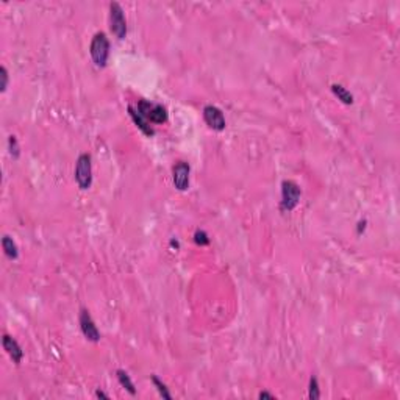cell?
<instances>
[{"label":"cell","instance_id":"5b68a950","mask_svg":"<svg viewBox=\"0 0 400 400\" xmlns=\"http://www.w3.org/2000/svg\"><path fill=\"white\" fill-rule=\"evenodd\" d=\"M300 186L293 180H285L282 183V209L283 211H293L300 202Z\"/></svg>","mask_w":400,"mask_h":400},{"label":"cell","instance_id":"ba28073f","mask_svg":"<svg viewBox=\"0 0 400 400\" xmlns=\"http://www.w3.org/2000/svg\"><path fill=\"white\" fill-rule=\"evenodd\" d=\"M189 174H191V166L186 161H177L172 167V182L178 191H186L189 188Z\"/></svg>","mask_w":400,"mask_h":400},{"label":"cell","instance_id":"7a4b0ae2","mask_svg":"<svg viewBox=\"0 0 400 400\" xmlns=\"http://www.w3.org/2000/svg\"><path fill=\"white\" fill-rule=\"evenodd\" d=\"M75 182L82 191H86V189H89L93 185V163H91V155L89 153H82L77 159Z\"/></svg>","mask_w":400,"mask_h":400},{"label":"cell","instance_id":"ffe728a7","mask_svg":"<svg viewBox=\"0 0 400 400\" xmlns=\"http://www.w3.org/2000/svg\"><path fill=\"white\" fill-rule=\"evenodd\" d=\"M96 397H97V399H105V400H108V399H109V396H108V394H105L103 391H100V389H97V391H96Z\"/></svg>","mask_w":400,"mask_h":400},{"label":"cell","instance_id":"277c9868","mask_svg":"<svg viewBox=\"0 0 400 400\" xmlns=\"http://www.w3.org/2000/svg\"><path fill=\"white\" fill-rule=\"evenodd\" d=\"M109 28H111L113 35L122 41L127 36V19L124 14L122 6L117 2L109 3Z\"/></svg>","mask_w":400,"mask_h":400},{"label":"cell","instance_id":"44dd1931","mask_svg":"<svg viewBox=\"0 0 400 400\" xmlns=\"http://www.w3.org/2000/svg\"><path fill=\"white\" fill-rule=\"evenodd\" d=\"M364 228H366V221H361L358 224V235H361L364 232Z\"/></svg>","mask_w":400,"mask_h":400},{"label":"cell","instance_id":"2e32d148","mask_svg":"<svg viewBox=\"0 0 400 400\" xmlns=\"http://www.w3.org/2000/svg\"><path fill=\"white\" fill-rule=\"evenodd\" d=\"M8 150H9V155H11L14 159H17L19 155H21V147H19V143H17L16 136H9L8 138Z\"/></svg>","mask_w":400,"mask_h":400},{"label":"cell","instance_id":"52a82bcc","mask_svg":"<svg viewBox=\"0 0 400 400\" xmlns=\"http://www.w3.org/2000/svg\"><path fill=\"white\" fill-rule=\"evenodd\" d=\"M80 328H82L83 336L91 343H99L100 341V332L96 325V322L93 321L91 314H89L88 309H82L80 311Z\"/></svg>","mask_w":400,"mask_h":400},{"label":"cell","instance_id":"d6986e66","mask_svg":"<svg viewBox=\"0 0 400 400\" xmlns=\"http://www.w3.org/2000/svg\"><path fill=\"white\" fill-rule=\"evenodd\" d=\"M258 399H261V400H264V399H267V400H275V396L271 394V393H267V391H263V393H259V394H258Z\"/></svg>","mask_w":400,"mask_h":400},{"label":"cell","instance_id":"9c48e42d","mask_svg":"<svg viewBox=\"0 0 400 400\" xmlns=\"http://www.w3.org/2000/svg\"><path fill=\"white\" fill-rule=\"evenodd\" d=\"M2 344H3V349H5V352L8 353V356L13 359V363L19 364V363L22 361L24 352H22L21 346H19V343L16 341V339H14L13 336L3 335V338H2Z\"/></svg>","mask_w":400,"mask_h":400},{"label":"cell","instance_id":"ac0fdd59","mask_svg":"<svg viewBox=\"0 0 400 400\" xmlns=\"http://www.w3.org/2000/svg\"><path fill=\"white\" fill-rule=\"evenodd\" d=\"M0 78H2V83H0V91L5 93V91H6V88H8V80H9V77H8V71H6V67H5V66L0 67Z\"/></svg>","mask_w":400,"mask_h":400},{"label":"cell","instance_id":"3957f363","mask_svg":"<svg viewBox=\"0 0 400 400\" xmlns=\"http://www.w3.org/2000/svg\"><path fill=\"white\" fill-rule=\"evenodd\" d=\"M136 109L150 124H164L167 121V109L159 103H152L149 100H139Z\"/></svg>","mask_w":400,"mask_h":400},{"label":"cell","instance_id":"5bb4252c","mask_svg":"<svg viewBox=\"0 0 400 400\" xmlns=\"http://www.w3.org/2000/svg\"><path fill=\"white\" fill-rule=\"evenodd\" d=\"M152 383L155 385V388H156V391L159 393V396H161L163 399H166V400H172V394L169 393V388L161 382V380H159L156 375H152Z\"/></svg>","mask_w":400,"mask_h":400},{"label":"cell","instance_id":"8fae6325","mask_svg":"<svg viewBox=\"0 0 400 400\" xmlns=\"http://www.w3.org/2000/svg\"><path fill=\"white\" fill-rule=\"evenodd\" d=\"M2 249H3V252L5 255L9 258V259H17L19 258V249L14 243V239L11 236H8L5 235L2 238Z\"/></svg>","mask_w":400,"mask_h":400},{"label":"cell","instance_id":"7c38bea8","mask_svg":"<svg viewBox=\"0 0 400 400\" xmlns=\"http://www.w3.org/2000/svg\"><path fill=\"white\" fill-rule=\"evenodd\" d=\"M332 93L338 97V100H341L344 105H352L353 103V96L350 94V91H347L343 85H338V83L332 85Z\"/></svg>","mask_w":400,"mask_h":400},{"label":"cell","instance_id":"8992f818","mask_svg":"<svg viewBox=\"0 0 400 400\" xmlns=\"http://www.w3.org/2000/svg\"><path fill=\"white\" fill-rule=\"evenodd\" d=\"M203 119H205V122L209 128H213L216 130V132H222V130H225V116L222 113V109L221 108H217L214 105H206L203 108Z\"/></svg>","mask_w":400,"mask_h":400},{"label":"cell","instance_id":"6da1fadb","mask_svg":"<svg viewBox=\"0 0 400 400\" xmlns=\"http://www.w3.org/2000/svg\"><path fill=\"white\" fill-rule=\"evenodd\" d=\"M89 53H91L93 61L97 67H105L109 56V41L103 32L94 35L91 46H89Z\"/></svg>","mask_w":400,"mask_h":400},{"label":"cell","instance_id":"9a60e30c","mask_svg":"<svg viewBox=\"0 0 400 400\" xmlns=\"http://www.w3.org/2000/svg\"><path fill=\"white\" fill-rule=\"evenodd\" d=\"M308 397L311 400H317L321 397V391H319V382L314 375H311L309 378V385H308Z\"/></svg>","mask_w":400,"mask_h":400},{"label":"cell","instance_id":"30bf717a","mask_svg":"<svg viewBox=\"0 0 400 400\" xmlns=\"http://www.w3.org/2000/svg\"><path fill=\"white\" fill-rule=\"evenodd\" d=\"M128 113H130V117L133 119V122H135V125L141 130V132L146 135V136H153L155 135V130L150 127V122L147 121V119L138 111L136 108H133V106H128Z\"/></svg>","mask_w":400,"mask_h":400},{"label":"cell","instance_id":"e0dca14e","mask_svg":"<svg viewBox=\"0 0 400 400\" xmlns=\"http://www.w3.org/2000/svg\"><path fill=\"white\" fill-rule=\"evenodd\" d=\"M194 243L197 246H208L209 238H208L206 232H203V230H197V232L194 233Z\"/></svg>","mask_w":400,"mask_h":400},{"label":"cell","instance_id":"4fadbf2b","mask_svg":"<svg viewBox=\"0 0 400 400\" xmlns=\"http://www.w3.org/2000/svg\"><path fill=\"white\" fill-rule=\"evenodd\" d=\"M116 377L119 380V383H121L122 388H125L127 391L132 394V396H136V388H135V383L132 382V378H130L128 372H125L124 369H117L116 371Z\"/></svg>","mask_w":400,"mask_h":400}]
</instances>
